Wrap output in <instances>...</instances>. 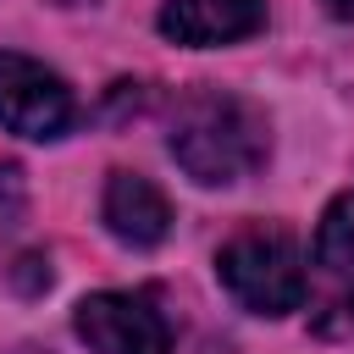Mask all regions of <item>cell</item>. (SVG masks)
I'll use <instances>...</instances> for the list:
<instances>
[{"label":"cell","mask_w":354,"mask_h":354,"mask_svg":"<svg viewBox=\"0 0 354 354\" xmlns=\"http://www.w3.org/2000/svg\"><path fill=\"white\" fill-rule=\"evenodd\" d=\"M100 216H105L111 238H122V243H133V249H155V243L171 232V205H166V194H160L149 177H138V171H111L105 199H100Z\"/></svg>","instance_id":"cell-6"},{"label":"cell","mask_w":354,"mask_h":354,"mask_svg":"<svg viewBox=\"0 0 354 354\" xmlns=\"http://www.w3.org/2000/svg\"><path fill=\"white\" fill-rule=\"evenodd\" d=\"M315 266H321L337 288H354V188L337 194V199L321 210V227H315Z\"/></svg>","instance_id":"cell-7"},{"label":"cell","mask_w":354,"mask_h":354,"mask_svg":"<svg viewBox=\"0 0 354 354\" xmlns=\"http://www.w3.org/2000/svg\"><path fill=\"white\" fill-rule=\"evenodd\" d=\"M77 337L94 354H171V321L149 293H88L77 304Z\"/></svg>","instance_id":"cell-4"},{"label":"cell","mask_w":354,"mask_h":354,"mask_svg":"<svg viewBox=\"0 0 354 354\" xmlns=\"http://www.w3.org/2000/svg\"><path fill=\"white\" fill-rule=\"evenodd\" d=\"M77 116V100L72 88L39 66L33 55H17V50H0V127L17 133V138H61Z\"/></svg>","instance_id":"cell-3"},{"label":"cell","mask_w":354,"mask_h":354,"mask_svg":"<svg viewBox=\"0 0 354 354\" xmlns=\"http://www.w3.org/2000/svg\"><path fill=\"white\" fill-rule=\"evenodd\" d=\"M55 6H88V0H55Z\"/></svg>","instance_id":"cell-9"},{"label":"cell","mask_w":354,"mask_h":354,"mask_svg":"<svg viewBox=\"0 0 354 354\" xmlns=\"http://www.w3.org/2000/svg\"><path fill=\"white\" fill-rule=\"evenodd\" d=\"M260 28H266V0H166L160 6V33L194 50L238 44Z\"/></svg>","instance_id":"cell-5"},{"label":"cell","mask_w":354,"mask_h":354,"mask_svg":"<svg viewBox=\"0 0 354 354\" xmlns=\"http://www.w3.org/2000/svg\"><path fill=\"white\" fill-rule=\"evenodd\" d=\"M171 160L205 183V188H227L243 183L249 171H260L266 160V116L221 88H194L177 116H171Z\"/></svg>","instance_id":"cell-1"},{"label":"cell","mask_w":354,"mask_h":354,"mask_svg":"<svg viewBox=\"0 0 354 354\" xmlns=\"http://www.w3.org/2000/svg\"><path fill=\"white\" fill-rule=\"evenodd\" d=\"M321 6H326L337 22H354V0H321Z\"/></svg>","instance_id":"cell-8"},{"label":"cell","mask_w":354,"mask_h":354,"mask_svg":"<svg viewBox=\"0 0 354 354\" xmlns=\"http://www.w3.org/2000/svg\"><path fill=\"white\" fill-rule=\"evenodd\" d=\"M216 277L254 315H288L310 293L304 254L282 227H243L238 238H227L216 254Z\"/></svg>","instance_id":"cell-2"}]
</instances>
